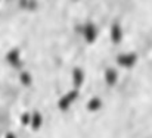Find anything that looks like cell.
Masks as SVG:
<instances>
[{"mask_svg": "<svg viewBox=\"0 0 152 138\" xmlns=\"http://www.w3.org/2000/svg\"><path fill=\"white\" fill-rule=\"evenodd\" d=\"M77 97H78V90H69V91H66L62 97H59V100H58V109L61 110V112H66L71 106H72V103L77 100Z\"/></svg>", "mask_w": 152, "mask_h": 138, "instance_id": "cell-1", "label": "cell"}, {"mask_svg": "<svg viewBox=\"0 0 152 138\" xmlns=\"http://www.w3.org/2000/svg\"><path fill=\"white\" fill-rule=\"evenodd\" d=\"M117 65L123 69H130L136 65L137 62V54L133 53V51H127V53H121L117 56Z\"/></svg>", "mask_w": 152, "mask_h": 138, "instance_id": "cell-2", "label": "cell"}, {"mask_svg": "<svg viewBox=\"0 0 152 138\" xmlns=\"http://www.w3.org/2000/svg\"><path fill=\"white\" fill-rule=\"evenodd\" d=\"M98 35H99L98 27L93 22H86L84 27H83V38H84V41L87 44H93L98 40Z\"/></svg>", "mask_w": 152, "mask_h": 138, "instance_id": "cell-3", "label": "cell"}, {"mask_svg": "<svg viewBox=\"0 0 152 138\" xmlns=\"http://www.w3.org/2000/svg\"><path fill=\"white\" fill-rule=\"evenodd\" d=\"M86 79V74L81 68H74L71 72V81H72V88L74 90H80L81 85L84 84Z\"/></svg>", "mask_w": 152, "mask_h": 138, "instance_id": "cell-4", "label": "cell"}, {"mask_svg": "<svg viewBox=\"0 0 152 138\" xmlns=\"http://www.w3.org/2000/svg\"><path fill=\"white\" fill-rule=\"evenodd\" d=\"M109 38L114 44H120L124 38V31H123V27L117 22H114L111 25V30H109Z\"/></svg>", "mask_w": 152, "mask_h": 138, "instance_id": "cell-5", "label": "cell"}, {"mask_svg": "<svg viewBox=\"0 0 152 138\" xmlns=\"http://www.w3.org/2000/svg\"><path fill=\"white\" fill-rule=\"evenodd\" d=\"M118 78H120V74H118V71H117L115 68H106V69H105L103 79H105L106 85H109V87L115 85L117 81H118Z\"/></svg>", "mask_w": 152, "mask_h": 138, "instance_id": "cell-6", "label": "cell"}, {"mask_svg": "<svg viewBox=\"0 0 152 138\" xmlns=\"http://www.w3.org/2000/svg\"><path fill=\"white\" fill-rule=\"evenodd\" d=\"M6 62H7L9 65H12V66L19 65V62H21V50H19L18 47L10 48V50L6 53Z\"/></svg>", "mask_w": 152, "mask_h": 138, "instance_id": "cell-7", "label": "cell"}, {"mask_svg": "<svg viewBox=\"0 0 152 138\" xmlns=\"http://www.w3.org/2000/svg\"><path fill=\"white\" fill-rule=\"evenodd\" d=\"M102 106H103V100H102L99 95H93V97H90L89 101L86 103V109H87L89 112H92V113L101 110Z\"/></svg>", "mask_w": 152, "mask_h": 138, "instance_id": "cell-8", "label": "cell"}, {"mask_svg": "<svg viewBox=\"0 0 152 138\" xmlns=\"http://www.w3.org/2000/svg\"><path fill=\"white\" fill-rule=\"evenodd\" d=\"M31 129L33 131H40L42 126H43V115L39 112V110H34L31 113Z\"/></svg>", "mask_w": 152, "mask_h": 138, "instance_id": "cell-9", "label": "cell"}, {"mask_svg": "<svg viewBox=\"0 0 152 138\" xmlns=\"http://www.w3.org/2000/svg\"><path fill=\"white\" fill-rule=\"evenodd\" d=\"M19 82H21L24 87H30V85L33 84V75H31V72L22 71V72L19 74Z\"/></svg>", "mask_w": 152, "mask_h": 138, "instance_id": "cell-10", "label": "cell"}, {"mask_svg": "<svg viewBox=\"0 0 152 138\" xmlns=\"http://www.w3.org/2000/svg\"><path fill=\"white\" fill-rule=\"evenodd\" d=\"M19 122H21L22 126H27V125L30 126V125H31V113H30V112H24V113L21 115Z\"/></svg>", "mask_w": 152, "mask_h": 138, "instance_id": "cell-11", "label": "cell"}, {"mask_svg": "<svg viewBox=\"0 0 152 138\" xmlns=\"http://www.w3.org/2000/svg\"><path fill=\"white\" fill-rule=\"evenodd\" d=\"M4 138H16V135H15L13 132H7V134L4 135Z\"/></svg>", "mask_w": 152, "mask_h": 138, "instance_id": "cell-12", "label": "cell"}, {"mask_svg": "<svg viewBox=\"0 0 152 138\" xmlns=\"http://www.w3.org/2000/svg\"><path fill=\"white\" fill-rule=\"evenodd\" d=\"M0 138H1V137H0Z\"/></svg>", "mask_w": 152, "mask_h": 138, "instance_id": "cell-13", "label": "cell"}]
</instances>
